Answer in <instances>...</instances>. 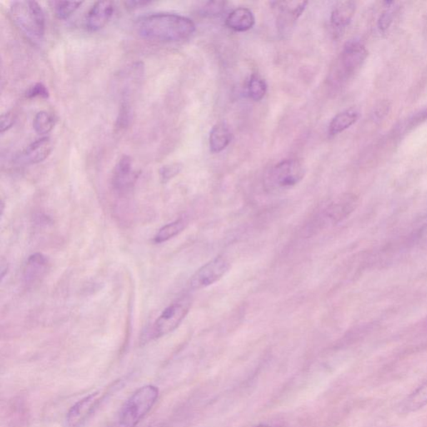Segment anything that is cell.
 <instances>
[{
  "label": "cell",
  "instance_id": "2",
  "mask_svg": "<svg viewBox=\"0 0 427 427\" xmlns=\"http://www.w3.org/2000/svg\"><path fill=\"white\" fill-rule=\"evenodd\" d=\"M11 16L14 24L29 41L41 42L46 33V18L41 6L36 1H14Z\"/></svg>",
  "mask_w": 427,
  "mask_h": 427
},
{
  "label": "cell",
  "instance_id": "12",
  "mask_svg": "<svg viewBox=\"0 0 427 427\" xmlns=\"http://www.w3.org/2000/svg\"><path fill=\"white\" fill-rule=\"evenodd\" d=\"M49 260L41 253H36L28 258L23 269L24 284L33 286L41 281L49 270Z\"/></svg>",
  "mask_w": 427,
  "mask_h": 427
},
{
  "label": "cell",
  "instance_id": "14",
  "mask_svg": "<svg viewBox=\"0 0 427 427\" xmlns=\"http://www.w3.org/2000/svg\"><path fill=\"white\" fill-rule=\"evenodd\" d=\"M254 14L247 8H238L226 19V26L236 32H246L255 26Z\"/></svg>",
  "mask_w": 427,
  "mask_h": 427
},
{
  "label": "cell",
  "instance_id": "23",
  "mask_svg": "<svg viewBox=\"0 0 427 427\" xmlns=\"http://www.w3.org/2000/svg\"><path fill=\"white\" fill-rule=\"evenodd\" d=\"M49 96L48 89L42 83H37L29 88L26 92L27 98H43L47 99Z\"/></svg>",
  "mask_w": 427,
  "mask_h": 427
},
{
  "label": "cell",
  "instance_id": "9",
  "mask_svg": "<svg viewBox=\"0 0 427 427\" xmlns=\"http://www.w3.org/2000/svg\"><path fill=\"white\" fill-rule=\"evenodd\" d=\"M354 204L355 202L352 198L344 197L340 199V200L331 204L323 211L320 213L319 216L317 217L316 224L321 228L322 226L343 220L353 211Z\"/></svg>",
  "mask_w": 427,
  "mask_h": 427
},
{
  "label": "cell",
  "instance_id": "8",
  "mask_svg": "<svg viewBox=\"0 0 427 427\" xmlns=\"http://www.w3.org/2000/svg\"><path fill=\"white\" fill-rule=\"evenodd\" d=\"M99 401V393H92L79 400L68 412L66 416L68 427H81L96 410Z\"/></svg>",
  "mask_w": 427,
  "mask_h": 427
},
{
  "label": "cell",
  "instance_id": "6",
  "mask_svg": "<svg viewBox=\"0 0 427 427\" xmlns=\"http://www.w3.org/2000/svg\"><path fill=\"white\" fill-rule=\"evenodd\" d=\"M191 296H184L169 306L154 323L151 330L152 339L161 338L178 328L191 310Z\"/></svg>",
  "mask_w": 427,
  "mask_h": 427
},
{
  "label": "cell",
  "instance_id": "16",
  "mask_svg": "<svg viewBox=\"0 0 427 427\" xmlns=\"http://www.w3.org/2000/svg\"><path fill=\"white\" fill-rule=\"evenodd\" d=\"M275 8L279 13L280 21L290 24L296 21L307 6V2H276Z\"/></svg>",
  "mask_w": 427,
  "mask_h": 427
},
{
  "label": "cell",
  "instance_id": "15",
  "mask_svg": "<svg viewBox=\"0 0 427 427\" xmlns=\"http://www.w3.org/2000/svg\"><path fill=\"white\" fill-rule=\"evenodd\" d=\"M356 11V3L353 1H341L336 4L331 12V26L336 31L345 29L353 18Z\"/></svg>",
  "mask_w": 427,
  "mask_h": 427
},
{
  "label": "cell",
  "instance_id": "28",
  "mask_svg": "<svg viewBox=\"0 0 427 427\" xmlns=\"http://www.w3.org/2000/svg\"><path fill=\"white\" fill-rule=\"evenodd\" d=\"M126 6H130L131 8H136V7H141L143 6H146L148 4L149 2L146 1H129L126 2Z\"/></svg>",
  "mask_w": 427,
  "mask_h": 427
},
{
  "label": "cell",
  "instance_id": "19",
  "mask_svg": "<svg viewBox=\"0 0 427 427\" xmlns=\"http://www.w3.org/2000/svg\"><path fill=\"white\" fill-rule=\"evenodd\" d=\"M56 118L47 111H39L34 118L33 127L38 135H46L56 126Z\"/></svg>",
  "mask_w": 427,
  "mask_h": 427
},
{
  "label": "cell",
  "instance_id": "29",
  "mask_svg": "<svg viewBox=\"0 0 427 427\" xmlns=\"http://www.w3.org/2000/svg\"><path fill=\"white\" fill-rule=\"evenodd\" d=\"M256 427H271V426H266V425H260V426H256Z\"/></svg>",
  "mask_w": 427,
  "mask_h": 427
},
{
  "label": "cell",
  "instance_id": "7",
  "mask_svg": "<svg viewBox=\"0 0 427 427\" xmlns=\"http://www.w3.org/2000/svg\"><path fill=\"white\" fill-rule=\"evenodd\" d=\"M230 268V263L224 257H216L200 268L192 276L189 285L192 290L204 289L219 281Z\"/></svg>",
  "mask_w": 427,
  "mask_h": 427
},
{
  "label": "cell",
  "instance_id": "21",
  "mask_svg": "<svg viewBox=\"0 0 427 427\" xmlns=\"http://www.w3.org/2000/svg\"><path fill=\"white\" fill-rule=\"evenodd\" d=\"M266 91V82L258 76H252L249 81V86H248V92H249L250 97L254 99L255 101H260L265 97Z\"/></svg>",
  "mask_w": 427,
  "mask_h": 427
},
{
  "label": "cell",
  "instance_id": "27",
  "mask_svg": "<svg viewBox=\"0 0 427 427\" xmlns=\"http://www.w3.org/2000/svg\"><path fill=\"white\" fill-rule=\"evenodd\" d=\"M388 104L386 103H381L380 106L376 109L375 116L378 119L383 118L387 113H388Z\"/></svg>",
  "mask_w": 427,
  "mask_h": 427
},
{
  "label": "cell",
  "instance_id": "5",
  "mask_svg": "<svg viewBox=\"0 0 427 427\" xmlns=\"http://www.w3.org/2000/svg\"><path fill=\"white\" fill-rule=\"evenodd\" d=\"M305 167L296 159L282 161L273 167L266 178L268 191L278 192L289 190L305 176Z\"/></svg>",
  "mask_w": 427,
  "mask_h": 427
},
{
  "label": "cell",
  "instance_id": "18",
  "mask_svg": "<svg viewBox=\"0 0 427 427\" xmlns=\"http://www.w3.org/2000/svg\"><path fill=\"white\" fill-rule=\"evenodd\" d=\"M359 114L353 109H349L343 112L338 114L331 121L329 126L330 136H333L345 131L347 129L353 126L358 120Z\"/></svg>",
  "mask_w": 427,
  "mask_h": 427
},
{
  "label": "cell",
  "instance_id": "17",
  "mask_svg": "<svg viewBox=\"0 0 427 427\" xmlns=\"http://www.w3.org/2000/svg\"><path fill=\"white\" fill-rule=\"evenodd\" d=\"M231 134L224 124L214 126L210 135V148L213 153H220L230 145Z\"/></svg>",
  "mask_w": 427,
  "mask_h": 427
},
{
  "label": "cell",
  "instance_id": "3",
  "mask_svg": "<svg viewBox=\"0 0 427 427\" xmlns=\"http://www.w3.org/2000/svg\"><path fill=\"white\" fill-rule=\"evenodd\" d=\"M158 397L156 386L146 385L140 387L121 406L116 427H136L152 409Z\"/></svg>",
  "mask_w": 427,
  "mask_h": 427
},
{
  "label": "cell",
  "instance_id": "11",
  "mask_svg": "<svg viewBox=\"0 0 427 427\" xmlns=\"http://www.w3.org/2000/svg\"><path fill=\"white\" fill-rule=\"evenodd\" d=\"M115 6L111 1H98L89 9L86 26L89 31H98L106 26L113 16Z\"/></svg>",
  "mask_w": 427,
  "mask_h": 427
},
{
  "label": "cell",
  "instance_id": "4",
  "mask_svg": "<svg viewBox=\"0 0 427 427\" xmlns=\"http://www.w3.org/2000/svg\"><path fill=\"white\" fill-rule=\"evenodd\" d=\"M366 57L367 51L363 44L357 41L347 43L332 69L330 81L332 86L334 88L343 86L359 71Z\"/></svg>",
  "mask_w": 427,
  "mask_h": 427
},
{
  "label": "cell",
  "instance_id": "26",
  "mask_svg": "<svg viewBox=\"0 0 427 427\" xmlns=\"http://www.w3.org/2000/svg\"><path fill=\"white\" fill-rule=\"evenodd\" d=\"M14 121H16V117H14L13 113L7 112L3 114L1 119H0V131H1V133L11 129L13 126Z\"/></svg>",
  "mask_w": 427,
  "mask_h": 427
},
{
  "label": "cell",
  "instance_id": "1",
  "mask_svg": "<svg viewBox=\"0 0 427 427\" xmlns=\"http://www.w3.org/2000/svg\"><path fill=\"white\" fill-rule=\"evenodd\" d=\"M136 31L150 41L176 43L190 39L196 32V24L181 14L155 13L139 19Z\"/></svg>",
  "mask_w": 427,
  "mask_h": 427
},
{
  "label": "cell",
  "instance_id": "13",
  "mask_svg": "<svg viewBox=\"0 0 427 427\" xmlns=\"http://www.w3.org/2000/svg\"><path fill=\"white\" fill-rule=\"evenodd\" d=\"M135 180V173L132 170V160L129 156H123L114 169L112 186L117 192H125Z\"/></svg>",
  "mask_w": 427,
  "mask_h": 427
},
{
  "label": "cell",
  "instance_id": "25",
  "mask_svg": "<svg viewBox=\"0 0 427 427\" xmlns=\"http://www.w3.org/2000/svg\"><path fill=\"white\" fill-rule=\"evenodd\" d=\"M181 170V167L178 164L174 165L166 166L163 167L161 171V175L163 180L168 181L178 175V173Z\"/></svg>",
  "mask_w": 427,
  "mask_h": 427
},
{
  "label": "cell",
  "instance_id": "24",
  "mask_svg": "<svg viewBox=\"0 0 427 427\" xmlns=\"http://www.w3.org/2000/svg\"><path fill=\"white\" fill-rule=\"evenodd\" d=\"M388 7V9H386V11L381 14L378 21L380 31L383 32L390 27L392 22V18H393V13L391 11V6Z\"/></svg>",
  "mask_w": 427,
  "mask_h": 427
},
{
  "label": "cell",
  "instance_id": "10",
  "mask_svg": "<svg viewBox=\"0 0 427 427\" xmlns=\"http://www.w3.org/2000/svg\"><path fill=\"white\" fill-rule=\"evenodd\" d=\"M53 150L51 138L42 137L34 141L17 157V162L23 165H34L49 157Z\"/></svg>",
  "mask_w": 427,
  "mask_h": 427
},
{
  "label": "cell",
  "instance_id": "22",
  "mask_svg": "<svg viewBox=\"0 0 427 427\" xmlns=\"http://www.w3.org/2000/svg\"><path fill=\"white\" fill-rule=\"evenodd\" d=\"M82 2L58 1L54 3V11L59 19H66L81 7Z\"/></svg>",
  "mask_w": 427,
  "mask_h": 427
},
{
  "label": "cell",
  "instance_id": "20",
  "mask_svg": "<svg viewBox=\"0 0 427 427\" xmlns=\"http://www.w3.org/2000/svg\"><path fill=\"white\" fill-rule=\"evenodd\" d=\"M186 226V222L183 219H179L171 222L170 224L163 226L161 229L158 231L154 241L157 243V244H161V243L171 240L172 238L180 234V233L185 229Z\"/></svg>",
  "mask_w": 427,
  "mask_h": 427
}]
</instances>
